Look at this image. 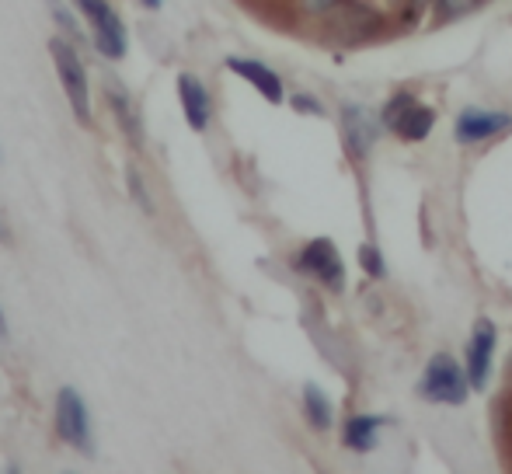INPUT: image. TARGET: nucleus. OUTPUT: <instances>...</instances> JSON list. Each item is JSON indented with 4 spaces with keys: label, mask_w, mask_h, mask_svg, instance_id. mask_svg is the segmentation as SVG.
<instances>
[{
    "label": "nucleus",
    "mask_w": 512,
    "mask_h": 474,
    "mask_svg": "<svg viewBox=\"0 0 512 474\" xmlns=\"http://www.w3.org/2000/svg\"><path fill=\"white\" fill-rule=\"evenodd\" d=\"M49 56H53V67H56V77L63 84V95H67L70 109H74L77 122L88 126L91 122V81H88V70H84V60L77 56V49L70 46L67 39L53 35L49 39Z\"/></svg>",
    "instance_id": "nucleus-1"
},
{
    "label": "nucleus",
    "mask_w": 512,
    "mask_h": 474,
    "mask_svg": "<svg viewBox=\"0 0 512 474\" xmlns=\"http://www.w3.org/2000/svg\"><path fill=\"white\" fill-rule=\"evenodd\" d=\"M56 433L67 447L81 450V454H95V433H91V412L84 405L81 391L77 387H60L56 394Z\"/></svg>",
    "instance_id": "nucleus-2"
},
{
    "label": "nucleus",
    "mask_w": 512,
    "mask_h": 474,
    "mask_svg": "<svg viewBox=\"0 0 512 474\" xmlns=\"http://www.w3.org/2000/svg\"><path fill=\"white\" fill-rule=\"evenodd\" d=\"M74 7L91 25L98 53H102L105 60H122L129 49V32H126V25H122L119 14H115V7L108 4V0H74Z\"/></svg>",
    "instance_id": "nucleus-3"
},
{
    "label": "nucleus",
    "mask_w": 512,
    "mask_h": 474,
    "mask_svg": "<svg viewBox=\"0 0 512 474\" xmlns=\"http://www.w3.org/2000/svg\"><path fill=\"white\" fill-rule=\"evenodd\" d=\"M467 391H471V377L467 370H460V363L446 353H436L425 366L422 377V394L436 405H464Z\"/></svg>",
    "instance_id": "nucleus-4"
},
{
    "label": "nucleus",
    "mask_w": 512,
    "mask_h": 474,
    "mask_svg": "<svg viewBox=\"0 0 512 474\" xmlns=\"http://www.w3.org/2000/svg\"><path fill=\"white\" fill-rule=\"evenodd\" d=\"M384 126L391 129V133H398L401 140L418 143V140H425V136L432 133V126H436V112L425 109L422 102H415V95L401 91V95H394L391 102H387Z\"/></svg>",
    "instance_id": "nucleus-5"
},
{
    "label": "nucleus",
    "mask_w": 512,
    "mask_h": 474,
    "mask_svg": "<svg viewBox=\"0 0 512 474\" xmlns=\"http://www.w3.org/2000/svg\"><path fill=\"white\" fill-rule=\"evenodd\" d=\"M297 269L310 272V276L321 279V283H324V286H331V290H342V283H345L342 258H338L335 244H331L328 237H317V241H310L307 248L300 251Z\"/></svg>",
    "instance_id": "nucleus-6"
},
{
    "label": "nucleus",
    "mask_w": 512,
    "mask_h": 474,
    "mask_svg": "<svg viewBox=\"0 0 512 474\" xmlns=\"http://www.w3.org/2000/svg\"><path fill=\"white\" fill-rule=\"evenodd\" d=\"M495 342L499 332L488 318H481L471 332V346H467V377H471L474 391H485L488 373H492V359H495Z\"/></svg>",
    "instance_id": "nucleus-7"
},
{
    "label": "nucleus",
    "mask_w": 512,
    "mask_h": 474,
    "mask_svg": "<svg viewBox=\"0 0 512 474\" xmlns=\"http://www.w3.org/2000/svg\"><path fill=\"white\" fill-rule=\"evenodd\" d=\"M178 98H182V112L189 119V126L196 133H203L209 126V116H213V102H209L206 84L196 74H178Z\"/></svg>",
    "instance_id": "nucleus-8"
},
{
    "label": "nucleus",
    "mask_w": 512,
    "mask_h": 474,
    "mask_svg": "<svg viewBox=\"0 0 512 474\" xmlns=\"http://www.w3.org/2000/svg\"><path fill=\"white\" fill-rule=\"evenodd\" d=\"M227 67L234 70L237 77H244V81H248L251 88H258V95H262L265 102L283 105V98H286L283 81H279V77L272 74V70L265 67V63H258V60H241V56H230Z\"/></svg>",
    "instance_id": "nucleus-9"
},
{
    "label": "nucleus",
    "mask_w": 512,
    "mask_h": 474,
    "mask_svg": "<svg viewBox=\"0 0 512 474\" xmlns=\"http://www.w3.org/2000/svg\"><path fill=\"white\" fill-rule=\"evenodd\" d=\"M512 119L502 116V112H485V109H467L460 112L457 119V140L460 143H481L488 140V136L502 133V129H509Z\"/></svg>",
    "instance_id": "nucleus-10"
},
{
    "label": "nucleus",
    "mask_w": 512,
    "mask_h": 474,
    "mask_svg": "<svg viewBox=\"0 0 512 474\" xmlns=\"http://www.w3.org/2000/svg\"><path fill=\"white\" fill-rule=\"evenodd\" d=\"M384 426V419L380 415H356V419L345 422V447L359 450V454H366V450L377 447V429Z\"/></svg>",
    "instance_id": "nucleus-11"
},
{
    "label": "nucleus",
    "mask_w": 512,
    "mask_h": 474,
    "mask_svg": "<svg viewBox=\"0 0 512 474\" xmlns=\"http://www.w3.org/2000/svg\"><path fill=\"white\" fill-rule=\"evenodd\" d=\"M366 122H373L366 116V109H345V136H349V147L356 150V154H366L373 143V126H366Z\"/></svg>",
    "instance_id": "nucleus-12"
},
{
    "label": "nucleus",
    "mask_w": 512,
    "mask_h": 474,
    "mask_svg": "<svg viewBox=\"0 0 512 474\" xmlns=\"http://www.w3.org/2000/svg\"><path fill=\"white\" fill-rule=\"evenodd\" d=\"M304 412H307V422L314 429H331V401L317 384L304 387Z\"/></svg>",
    "instance_id": "nucleus-13"
},
{
    "label": "nucleus",
    "mask_w": 512,
    "mask_h": 474,
    "mask_svg": "<svg viewBox=\"0 0 512 474\" xmlns=\"http://www.w3.org/2000/svg\"><path fill=\"white\" fill-rule=\"evenodd\" d=\"M108 102H112L115 116H119V126L126 129V136H133V143H140V140H143V129H140V119H136V112H129L126 95H122L119 88H112V95H108Z\"/></svg>",
    "instance_id": "nucleus-14"
},
{
    "label": "nucleus",
    "mask_w": 512,
    "mask_h": 474,
    "mask_svg": "<svg viewBox=\"0 0 512 474\" xmlns=\"http://www.w3.org/2000/svg\"><path fill=\"white\" fill-rule=\"evenodd\" d=\"M359 262H363V272H370L373 279H380L384 276V258H380V251L373 248V244H363V248H359Z\"/></svg>",
    "instance_id": "nucleus-15"
},
{
    "label": "nucleus",
    "mask_w": 512,
    "mask_h": 474,
    "mask_svg": "<svg viewBox=\"0 0 512 474\" xmlns=\"http://www.w3.org/2000/svg\"><path fill=\"white\" fill-rule=\"evenodd\" d=\"M129 192L136 196V203H140V210L143 213H154V203H150V196H147V185H143V175L136 168H129Z\"/></svg>",
    "instance_id": "nucleus-16"
},
{
    "label": "nucleus",
    "mask_w": 512,
    "mask_h": 474,
    "mask_svg": "<svg viewBox=\"0 0 512 474\" xmlns=\"http://www.w3.org/2000/svg\"><path fill=\"white\" fill-rule=\"evenodd\" d=\"M49 7H53V14H56V21H60L63 28H70V32H77V21L70 18V11L60 4V0H49Z\"/></svg>",
    "instance_id": "nucleus-17"
},
{
    "label": "nucleus",
    "mask_w": 512,
    "mask_h": 474,
    "mask_svg": "<svg viewBox=\"0 0 512 474\" xmlns=\"http://www.w3.org/2000/svg\"><path fill=\"white\" fill-rule=\"evenodd\" d=\"M443 7L450 14H467V11H474V7H478V0H443Z\"/></svg>",
    "instance_id": "nucleus-18"
},
{
    "label": "nucleus",
    "mask_w": 512,
    "mask_h": 474,
    "mask_svg": "<svg viewBox=\"0 0 512 474\" xmlns=\"http://www.w3.org/2000/svg\"><path fill=\"white\" fill-rule=\"evenodd\" d=\"M293 105H297V109L300 112H314V116H321V102H310V98H304V95H297V98H293Z\"/></svg>",
    "instance_id": "nucleus-19"
},
{
    "label": "nucleus",
    "mask_w": 512,
    "mask_h": 474,
    "mask_svg": "<svg viewBox=\"0 0 512 474\" xmlns=\"http://www.w3.org/2000/svg\"><path fill=\"white\" fill-rule=\"evenodd\" d=\"M0 244H11V224L4 220V213H0Z\"/></svg>",
    "instance_id": "nucleus-20"
},
{
    "label": "nucleus",
    "mask_w": 512,
    "mask_h": 474,
    "mask_svg": "<svg viewBox=\"0 0 512 474\" xmlns=\"http://www.w3.org/2000/svg\"><path fill=\"white\" fill-rule=\"evenodd\" d=\"M7 335H11V332H7V318H4V307H0V346H4V342H7Z\"/></svg>",
    "instance_id": "nucleus-21"
},
{
    "label": "nucleus",
    "mask_w": 512,
    "mask_h": 474,
    "mask_svg": "<svg viewBox=\"0 0 512 474\" xmlns=\"http://www.w3.org/2000/svg\"><path fill=\"white\" fill-rule=\"evenodd\" d=\"M140 4L147 7V11H161V4H164V0H140Z\"/></svg>",
    "instance_id": "nucleus-22"
}]
</instances>
